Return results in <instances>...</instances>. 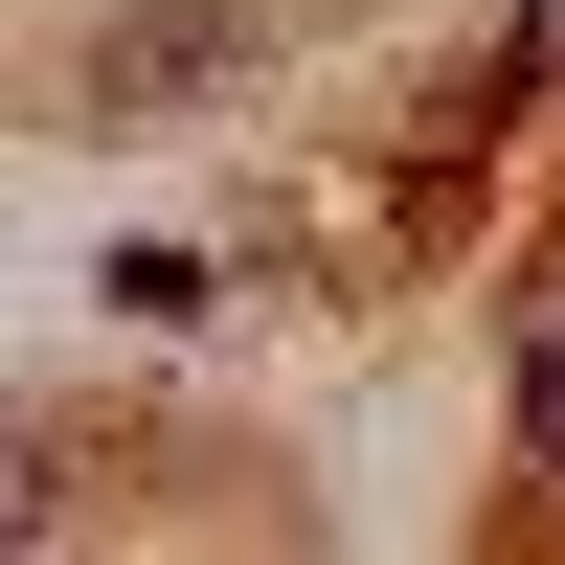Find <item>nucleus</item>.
<instances>
[{"mask_svg": "<svg viewBox=\"0 0 565 565\" xmlns=\"http://www.w3.org/2000/svg\"><path fill=\"white\" fill-rule=\"evenodd\" d=\"M226 68H249V0H136V23L114 45H90V114H181V90H226Z\"/></svg>", "mask_w": 565, "mask_h": 565, "instance_id": "f257e3e1", "label": "nucleus"}, {"mask_svg": "<svg viewBox=\"0 0 565 565\" xmlns=\"http://www.w3.org/2000/svg\"><path fill=\"white\" fill-rule=\"evenodd\" d=\"M45 521H68V476H45L23 430H0V543H45Z\"/></svg>", "mask_w": 565, "mask_h": 565, "instance_id": "7ed1b4c3", "label": "nucleus"}, {"mask_svg": "<svg viewBox=\"0 0 565 565\" xmlns=\"http://www.w3.org/2000/svg\"><path fill=\"white\" fill-rule=\"evenodd\" d=\"M521 452H543V476H565V317H543V340H521Z\"/></svg>", "mask_w": 565, "mask_h": 565, "instance_id": "f03ea898", "label": "nucleus"}]
</instances>
